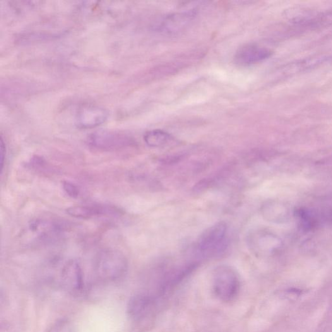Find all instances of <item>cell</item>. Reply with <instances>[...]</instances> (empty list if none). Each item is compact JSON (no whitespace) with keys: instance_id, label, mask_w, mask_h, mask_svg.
<instances>
[{"instance_id":"cell-11","label":"cell","mask_w":332,"mask_h":332,"mask_svg":"<svg viewBox=\"0 0 332 332\" xmlns=\"http://www.w3.org/2000/svg\"><path fill=\"white\" fill-rule=\"evenodd\" d=\"M28 230L31 236L38 242L54 240L62 232L61 225L46 220L33 221L29 225Z\"/></svg>"},{"instance_id":"cell-4","label":"cell","mask_w":332,"mask_h":332,"mask_svg":"<svg viewBox=\"0 0 332 332\" xmlns=\"http://www.w3.org/2000/svg\"><path fill=\"white\" fill-rule=\"evenodd\" d=\"M88 145L97 150L115 151L122 150L133 145L131 137L122 132L100 131L93 132L88 138Z\"/></svg>"},{"instance_id":"cell-7","label":"cell","mask_w":332,"mask_h":332,"mask_svg":"<svg viewBox=\"0 0 332 332\" xmlns=\"http://www.w3.org/2000/svg\"><path fill=\"white\" fill-rule=\"evenodd\" d=\"M196 9L181 11L165 16L154 26V30L162 34H177L189 27L197 17Z\"/></svg>"},{"instance_id":"cell-10","label":"cell","mask_w":332,"mask_h":332,"mask_svg":"<svg viewBox=\"0 0 332 332\" xmlns=\"http://www.w3.org/2000/svg\"><path fill=\"white\" fill-rule=\"evenodd\" d=\"M272 54L268 48L256 44H246L240 48L235 55V62L242 66H249L264 61Z\"/></svg>"},{"instance_id":"cell-1","label":"cell","mask_w":332,"mask_h":332,"mask_svg":"<svg viewBox=\"0 0 332 332\" xmlns=\"http://www.w3.org/2000/svg\"><path fill=\"white\" fill-rule=\"evenodd\" d=\"M94 269L96 276L100 280L114 282L126 275L128 261L125 255L117 250L103 249L96 257Z\"/></svg>"},{"instance_id":"cell-2","label":"cell","mask_w":332,"mask_h":332,"mask_svg":"<svg viewBox=\"0 0 332 332\" xmlns=\"http://www.w3.org/2000/svg\"><path fill=\"white\" fill-rule=\"evenodd\" d=\"M212 287L219 300L225 302L233 301L239 295L242 287L239 274L227 265L218 266L214 271Z\"/></svg>"},{"instance_id":"cell-5","label":"cell","mask_w":332,"mask_h":332,"mask_svg":"<svg viewBox=\"0 0 332 332\" xmlns=\"http://www.w3.org/2000/svg\"><path fill=\"white\" fill-rule=\"evenodd\" d=\"M162 305L150 293L144 292L132 296L127 304L129 318L134 322H141L153 315Z\"/></svg>"},{"instance_id":"cell-8","label":"cell","mask_w":332,"mask_h":332,"mask_svg":"<svg viewBox=\"0 0 332 332\" xmlns=\"http://www.w3.org/2000/svg\"><path fill=\"white\" fill-rule=\"evenodd\" d=\"M61 280L64 290L72 295L80 294L84 290V275L78 261L70 259L62 269Z\"/></svg>"},{"instance_id":"cell-9","label":"cell","mask_w":332,"mask_h":332,"mask_svg":"<svg viewBox=\"0 0 332 332\" xmlns=\"http://www.w3.org/2000/svg\"><path fill=\"white\" fill-rule=\"evenodd\" d=\"M109 112L102 107L88 106L84 107L76 116L77 126L80 129H93L107 121Z\"/></svg>"},{"instance_id":"cell-20","label":"cell","mask_w":332,"mask_h":332,"mask_svg":"<svg viewBox=\"0 0 332 332\" xmlns=\"http://www.w3.org/2000/svg\"><path fill=\"white\" fill-rule=\"evenodd\" d=\"M331 218H332V214H331Z\"/></svg>"},{"instance_id":"cell-18","label":"cell","mask_w":332,"mask_h":332,"mask_svg":"<svg viewBox=\"0 0 332 332\" xmlns=\"http://www.w3.org/2000/svg\"><path fill=\"white\" fill-rule=\"evenodd\" d=\"M62 188L65 193L72 198H78L80 194V189L77 185L69 181L62 182Z\"/></svg>"},{"instance_id":"cell-13","label":"cell","mask_w":332,"mask_h":332,"mask_svg":"<svg viewBox=\"0 0 332 332\" xmlns=\"http://www.w3.org/2000/svg\"><path fill=\"white\" fill-rule=\"evenodd\" d=\"M265 220L274 223H283L288 221L290 212L288 207L282 202L269 200L265 202L261 208Z\"/></svg>"},{"instance_id":"cell-16","label":"cell","mask_w":332,"mask_h":332,"mask_svg":"<svg viewBox=\"0 0 332 332\" xmlns=\"http://www.w3.org/2000/svg\"><path fill=\"white\" fill-rule=\"evenodd\" d=\"M329 58L330 57H312L302 60V61L299 62L293 63L292 64H290V66H288V74H295L298 72L314 68V67L317 66L318 65L324 63V62L328 61Z\"/></svg>"},{"instance_id":"cell-17","label":"cell","mask_w":332,"mask_h":332,"mask_svg":"<svg viewBox=\"0 0 332 332\" xmlns=\"http://www.w3.org/2000/svg\"><path fill=\"white\" fill-rule=\"evenodd\" d=\"M47 332H75L72 322L68 319H61L55 322Z\"/></svg>"},{"instance_id":"cell-3","label":"cell","mask_w":332,"mask_h":332,"mask_svg":"<svg viewBox=\"0 0 332 332\" xmlns=\"http://www.w3.org/2000/svg\"><path fill=\"white\" fill-rule=\"evenodd\" d=\"M227 223L220 221L204 230L197 240V251L201 256L211 258L220 254L227 247Z\"/></svg>"},{"instance_id":"cell-19","label":"cell","mask_w":332,"mask_h":332,"mask_svg":"<svg viewBox=\"0 0 332 332\" xmlns=\"http://www.w3.org/2000/svg\"><path fill=\"white\" fill-rule=\"evenodd\" d=\"M6 146L4 145L3 138H1V170L4 169L5 158H6Z\"/></svg>"},{"instance_id":"cell-12","label":"cell","mask_w":332,"mask_h":332,"mask_svg":"<svg viewBox=\"0 0 332 332\" xmlns=\"http://www.w3.org/2000/svg\"><path fill=\"white\" fill-rule=\"evenodd\" d=\"M66 211L71 217L88 220L102 216L115 215L118 212V210L114 207L107 205H78L69 207Z\"/></svg>"},{"instance_id":"cell-15","label":"cell","mask_w":332,"mask_h":332,"mask_svg":"<svg viewBox=\"0 0 332 332\" xmlns=\"http://www.w3.org/2000/svg\"><path fill=\"white\" fill-rule=\"evenodd\" d=\"M144 139L147 145L151 148H160L169 143L172 136L162 130L155 129L147 132Z\"/></svg>"},{"instance_id":"cell-14","label":"cell","mask_w":332,"mask_h":332,"mask_svg":"<svg viewBox=\"0 0 332 332\" xmlns=\"http://www.w3.org/2000/svg\"><path fill=\"white\" fill-rule=\"evenodd\" d=\"M298 221V225L302 230L310 231L314 229L319 225V216L316 211L309 208H298L294 214Z\"/></svg>"},{"instance_id":"cell-6","label":"cell","mask_w":332,"mask_h":332,"mask_svg":"<svg viewBox=\"0 0 332 332\" xmlns=\"http://www.w3.org/2000/svg\"><path fill=\"white\" fill-rule=\"evenodd\" d=\"M248 247L256 256H271L282 246L280 238L267 230L252 231L247 235Z\"/></svg>"}]
</instances>
